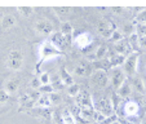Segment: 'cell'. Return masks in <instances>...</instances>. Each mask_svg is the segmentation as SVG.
Listing matches in <instances>:
<instances>
[{
    "label": "cell",
    "mask_w": 146,
    "mask_h": 124,
    "mask_svg": "<svg viewBox=\"0 0 146 124\" xmlns=\"http://www.w3.org/2000/svg\"><path fill=\"white\" fill-rule=\"evenodd\" d=\"M141 101H142V103L140 105V109L142 107V109H143V111H146V97H143V98L141 99Z\"/></svg>",
    "instance_id": "obj_41"
},
{
    "label": "cell",
    "mask_w": 146,
    "mask_h": 124,
    "mask_svg": "<svg viewBox=\"0 0 146 124\" xmlns=\"http://www.w3.org/2000/svg\"><path fill=\"white\" fill-rule=\"evenodd\" d=\"M61 121L62 124H76V120L69 110H64L61 113Z\"/></svg>",
    "instance_id": "obj_22"
},
{
    "label": "cell",
    "mask_w": 146,
    "mask_h": 124,
    "mask_svg": "<svg viewBox=\"0 0 146 124\" xmlns=\"http://www.w3.org/2000/svg\"><path fill=\"white\" fill-rule=\"evenodd\" d=\"M127 44H128V47L132 48L133 52H137L138 53V50H140V47H138V35H137V34L135 32V34H132L131 36H128Z\"/></svg>",
    "instance_id": "obj_21"
},
{
    "label": "cell",
    "mask_w": 146,
    "mask_h": 124,
    "mask_svg": "<svg viewBox=\"0 0 146 124\" xmlns=\"http://www.w3.org/2000/svg\"><path fill=\"white\" fill-rule=\"evenodd\" d=\"M72 31H74V29H72V25L70 22H64L62 25H61L60 32L64 36H71Z\"/></svg>",
    "instance_id": "obj_25"
},
{
    "label": "cell",
    "mask_w": 146,
    "mask_h": 124,
    "mask_svg": "<svg viewBox=\"0 0 146 124\" xmlns=\"http://www.w3.org/2000/svg\"><path fill=\"white\" fill-rule=\"evenodd\" d=\"M49 41L52 43L53 45H56V47H57L60 50H61V48L66 44V41H65V36L62 35L60 31H56V32H53L52 35H50Z\"/></svg>",
    "instance_id": "obj_16"
},
{
    "label": "cell",
    "mask_w": 146,
    "mask_h": 124,
    "mask_svg": "<svg viewBox=\"0 0 146 124\" xmlns=\"http://www.w3.org/2000/svg\"><path fill=\"white\" fill-rule=\"evenodd\" d=\"M17 11H18L19 16H22L23 18H27L34 13V8H31V7H19V8H17Z\"/></svg>",
    "instance_id": "obj_27"
},
{
    "label": "cell",
    "mask_w": 146,
    "mask_h": 124,
    "mask_svg": "<svg viewBox=\"0 0 146 124\" xmlns=\"http://www.w3.org/2000/svg\"><path fill=\"white\" fill-rule=\"evenodd\" d=\"M92 64L88 62V61L83 60L79 62V65H76L74 69V74L78 75V76H91L92 75Z\"/></svg>",
    "instance_id": "obj_10"
},
{
    "label": "cell",
    "mask_w": 146,
    "mask_h": 124,
    "mask_svg": "<svg viewBox=\"0 0 146 124\" xmlns=\"http://www.w3.org/2000/svg\"><path fill=\"white\" fill-rule=\"evenodd\" d=\"M8 99H9V93L5 92L4 89H0V105L8 102Z\"/></svg>",
    "instance_id": "obj_36"
},
{
    "label": "cell",
    "mask_w": 146,
    "mask_h": 124,
    "mask_svg": "<svg viewBox=\"0 0 146 124\" xmlns=\"http://www.w3.org/2000/svg\"><path fill=\"white\" fill-rule=\"evenodd\" d=\"M38 78H39V82H40V86H48V84H50V75H49V72L43 71Z\"/></svg>",
    "instance_id": "obj_28"
},
{
    "label": "cell",
    "mask_w": 146,
    "mask_h": 124,
    "mask_svg": "<svg viewBox=\"0 0 146 124\" xmlns=\"http://www.w3.org/2000/svg\"><path fill=\"white\" fill-rule=\"evenodd\" d=\"M34 30H35L38 34L44 35V36H50L53 32H54V29H53L52 22L47 18H39L38 21L34 23Z\"/></svg>",
    "instance_id": "obj_6"
},
{
    "label": "cell",
    "mask_w": 146,
    "mask_h": 124,
    "mask_svg": "<svg viewBox=\"0 0 146 124\" xmlns=\"http://www.w3.org/2000/svg\"><path fill=\"white\" fill-rule=\"evenodd\" d=\"M111 124H121V123H120V121L116 120V121H114V123H111Z\"/></svg>",
    "instance_id": "obj_42"
},
{
    "label": "cell",
    "mask_w": 146,
    "mask_h": 124,
    "mask_svg": "<svg viewBox=\"0 0 146 124\" xmlns=\"http://www.w3.org/2000/svg\"><path fill=\"white\" fill-rule=\"evenodd\" d=\"M93 109L96 113L101 114L104 116L114 115V106L113 102L108 97H100V98L93 101Z\"/></svg>",
    "instance_id": "obj_4"
},
{
    "label": "cell",
    "mask_w": 146,
    "mask_h": 124,
    "mask_svg": "<svg viewBox=\"0 0 146 124\" xmlns=\"http://www.w3.org/2000/svg\"><path fill=\"white\" fill-rule=\"evenodd\" d=\"M19 84H21L19 78H17V76L9 78V79L5 82V84H4V91L8 92L9 94H11V93H16V92L19 89Z\"/></svg>",
    "instance_id": "obj_13"
},
{
    "label": "cell",
    "mask_w": 146,
    "mask_h": 124,
    "mask_svg": "<svg viewBox=\"0 0 146 124\" xmlns=\"http://www.w3.org/2000/svg\"><path fill=\"white\" fill-rule=\"evenodd\" d=\"M132 87H131L129 82H125L123 83V86L120 87V88L116 91V94H118V97H120V98H127V97L131 96V93H132Z\"/></svg>",
    "instance_id": "obj_19"
},
{
    "label": "cell",
    "mask_w": 146,
    "mask_h": 124,
    "mask_svg": "<svg viewBox=\"0 0 146 124\" xmlns=\"http://www.w3.org/2000/svg\"><path fill=\"white\" fill-rule=\"evenodd\" d=\"M35 106L36 107H40V109H48L52 106V102H50L49 98V94H40L38 97L35 102Z\"/></svg>",
    "instance_id": "obj_18"
},
{
    "label": "cell",
    "mask_w": 146,
    "mask_h": 124,
    "mask_svg": "<svg viewBox=\"0 0 146 124\" xmlns=\"http://www.w3.org/2000/svg\"><path fill=\"white\" fill-rule=\"evenodd\" d=\"M110 39L114 41V43H118V41L123 40L124 36H123V34H121L119 30H115V31L113 32V35H111V38H110Z\"/></svg>",
    "instance_id": "obj_35"
},
{
    "label": "cell",
    "mask_w": 146,
    "mask_h": 124,
    "mask_svg": "<svg viewBox=\"0 0 146 124\" xmlns=\"http://www.w3.org/2000/svg\"><path fill=\"white\" fill-rule=\"evenodd\" d=\"M138 47L140 49H146V36H138Z\"/></svg>",
    "instance_id": "obj_39"
},
{
    "label": "cell",
    "mask_w": 146,
    "mask_h": 124,
    "mask_svg": "<svg viewBox=\"0 0 146 124\" xmlns=\"http://www.w3.org/2000/svg\"><path fill=\"white\" fill-rule=\"evenodd\" d=\"M52 124H54V123H52Z\"/></svg>",
    "instance_id": "obj_44"
},
{
    "label": "cell",
    "mask_w": 146,
    "mask_h": 124,
    "mask_svg": "<svg viewBox=\"0 0 146 124\" xmlns=\"http://www.w3.org/2000/svg\"><path fill=\"white\" fill-rule=\"evenodd\" d=\"M123 110L124 114L127 116H137L138 113H140V103L135 99H129L123 105Z\"/></svg>",
    "instance_id": "obj_11"
},
{
    "label": "cell",
    "mask_w": 146,
    "mask_h": 124,
    "mask_svg": "<svg viewBox=\"0 0 146 124\" xmlns=\"http://www.w3.org/2000/svg\"><path fill=\"white\" fill-rule=\"evenodd\" d=\"M25 64V57H23L22 50L19 49H12L7 56L5 66L11 71H19L23 67Z\"/></svg>",
    "instance_id": "obj_2"
},
{
    "label": "cell",
    "mask_w": 146,
    "mask_h": 124,
    "mask_svg": "<svg viewBox=\"0 0 146 124\" xmlns=\"http://www.w3.org/2000/svg\"><path fill=\"white\" fill-rule=\"evenodd\" d=\"M136 34L138 36H146V23H137L136 25Z\"/></svg>",
    "instance_id": "obj_34"
},
{
    "label": "cell",
    "mask_w": 146,
    "mask_h": 124,
    "mask_svg": "<svg viewBox=\"0 0 146 124\" xmlns=\"http://www.w3.org/2000/svg\"><path fill=\"white\" fill-rule=\"evenodd\" d=\"M121 30H123V31H121L123 36H124V35L131 36L132 34L136 32V25H135V23H127V25L123 26V29H121Z\"/></svg>",
    "instance_id": "obj_26"
},
{
    "label": "cell",
    "mask_w": 146,
    "mask_h": 124,
    "mask_svg": "<svg viewBox=\"0 0 146 124\" xmlns=\"http://www.w3.org/2000/svg\"><path fill=\"white\" fill-rule=\"evenodd\" d=\"M49 98H50L52 105H58V103L62 101V97H61V94L57 93V92H52V93L49 94Z\"/></svg>",
    "instance_id": "obj_32"
},
{
    "label": "cell",
    "mask_w": 146,
    "mask_h": 124,
    "mask_svg": "<svg viewBox=\"0 0 146 124\" xmlns=\"http://www.w3.org/2000/svg\"><path fill=\"white\" fill-rule=\"evenodd\" d=\"M30 86H31V88H34V89H39V88H40V82H39V78L38 76H35V78H33V79H31Z\"/></svg>",
    "instance_id": "obj_37"
},
{
    "label": "cell",
    "mask_w": 146,
    "mask_h": 124,
    "mask_svg": "<svg viewBox=\"0 0 146 124\" xmlns=\"http://www.w3.org/2000/svg\"><path fill=\"white\" fill-rule=\"evenodd\" d=\"M111 11L114 13H123V8L121 7H115V8H111Z\"/></svg>",
    "instance_id": "obj_40"
},
{
    "label": "cell",
    "mask_w": 146,
    "mask_h": 124,
    "mask_svg": "<svg viewBox=\"0 0 146 124\" xmlns=\"http://www.w3.org/2000/svg\"><path fill=\"white\" fill-rule=\"evenodd\" d=\"M125 60V56H120V54H115L109 60V64H110L111 69H115V67H120L123 66V62Z\"/></svg>",
    "instance_id": "obj_20"
},
{
    "label": "cell",
    "mask_w": 146,
    "mask_h": 124,
    "mask_svg": "<svg viewBox=\"0 0 146 124\" xmlns=\"http://www.w3.org/2000/svg\"><path fill=\"white\" fill-rule=\"evenodd\" d=\"M80 93V87L78 86V84H71L70 87H67V94L71 97H76L78 94Z\"/></svg>",
    "instance_id": "obj_30"
},
{
    "label": "cell",
    "mask_w": 146,
    "mask_h": 124,
    "mask_svg": "<svg viewBox=\"0 0 146 124\" xmlns=\"http://www.w3.org/2000/svg\"><path fill=\"white\" fill-rule=\"evenodd\" d=\"M118 120V118H116V115L114 114V115H110V116H106L105 119H104V121H102L101 124H111L114 123V121Z\"/></svg>",
    "instance_id": "obj_38"
},
{
    "label": "cell",
    "mask_w": 146,
    "mask_h": 124,
    "mask_svg": "<svg viewBox=\"0 0 146 124\" xmlns=\"http://www.w3.org/2000/svg\"><path fill=\"white\" fill-rule=\"evenodd\" d=\"M142 124H146V120H145V121H143V123H142Z\"/></svg>",
    "instance_id": "obj_43"
},
{
    "label": "cell",
    "mask_w": 146,
    "mask_h": 124,
    "mask_svg": "<svg viewBox=\"0 0 146 124\" xmlns=\"http://www.w3.org/2000/svg\"><path fill=\"white\" fill-rule=\"evenodd\" d=\"M129 84H131V87H132V91L137 92V93H140V94H143V93H145V91H146V88H145V82H143L141 78L133 76V78H132V82H129Z\"/></svg>",
    "instance_id": "obj_15"
},
{
    "label": "cell",
    "mask_w": 146,
    "mask_h": 124,
    "mask_svg": "<svg viewBox=\"0 0 146 124\" xmlns=\"http://www.w3.org/2000/svg\"><path fill=\"white\" fill-rule=\"evenodd\" d=\"M38 54H39V62H45L48 60L62 56V52L56 45H53L49 40H44L39 45Z\"/></svg>",
    "instance_id": "obj_1"
},
{
    "label": "cell",
    "mask_w": 146,
    "mask_h": 124,
    "mask_svg": "<svg viewBox=\"0 0 146 124\" xmlns=\"http://www.w3.org/2000/svg\"><path fill=\"white\" fill-rule=\"evenodd\" d=\"M109 80H110V84L113 86V88L118 91L123 86V83L127 82V75L124 74L120 67H115V69H111V75L109 76Z\"/></svg>",
    "instance_id": "obj_7"
},
{
    "label": "cell",
    "mask_w": 146,
    "mask_h": 124,
    "mask_svg": "<svg viewBox=\"0 0 146 124\" xmlns=\"http://www.w3.org/2000/svg\"><path fill=\"white\" fill-rule=\"evenodd\" d=\"M96 30L98 31V34L102 35L104 38L110 39L113 32L115 31V26H114L110 21H108V19H100L96 25Z\"/></svg>",
    "instance_id": "obj_8"
},
{
    "label": "cell",
    "mask_w": 146,
    "mask_h": 124,
    "mask_svg": "<svg viewBox=\"0 0 146 124\" xmlns=\"http://www.w3.org/2000/svg\"><path fill=\"white\" fill-rule=\"evenodd\" d=\"M92 41H93V38H92L91 34L82 32L72 40V44H74L75 47H78L79 49H84V48H87L88 45L92 44Z\"/></svg>",
    "instance_id": "obj_9"
},
{
    "label": "cell",
    "mask_w": 146,
    "mask_h": 124,
    "mask_svg": "<svg viewBox=\"0 0 146 124\" xmlns=\"http://www.w3.org/2000/svg\"><path fill=\"white\" fill-rule=\"evenodd\" d=\"M53 12L57 13L58 16H67V14L72 13L71 7H61V8H53Z\"/></svg>",
    "instance_id": "obj_29"
},
{
    "label": "cell",
    "mask_w": 146,
    "mask_h": 124,
    "mask_svg": "<svg viewBox=\"0 0 146 124\" xmlns=\"http://www.w3.org/2000/svg\"><path fill=\"white\" fill-rule=\"evenodd\" d=\"M39 91H40V94H50L52 92H54V88H53L52 83H50L48 86H40Z\"/></svg>",
    "instance_id": "obj_33"
},
{
    "label": "cell",
    "mask_w": 146,
    "mask_h": 124,
    "mask_svg": "<svg viewBox=\"0 0 146 124\" xmlns=\"http://www.w3.org/2000/svg\"><path fill=\"white\" fill-rule=\"evenodd\" d=\"M76 105L82 107H93V99L88 92L80 91V93L76 96Z\"/></svg>",
    "instance_id": "obj_12"
},
{
    "label": "cell",
    "mask_w": 146,
    "mask_h": 124,
    "mask_svg": "<svg viewBox=\"0 0 146 124\" xmlns=\"http://www.w3.org/2000/svg\"><path fill=\"white\" fill-rule=\"evenodd\" d=\"M108 47L105 45H101V47L97 48L96 53H94V60L96 61H101V60H105L106 56H108Z\"/></svg>",
    "instance_id": "obj_24"
},
{
    "label": "cell",
    "mask_w": 146,
    "mask_h": 124,
    "mask_svg": "<svg viewBox=\"0 0 146 124\" xmlns=\"http://www.w3.org/2000/svg\"><path fill=\"white\" fill-rule=\"evenodd\" d=\"M136 22L137 23H146V9H142L137 14H136Z\"/></svg>",
    "instance_id": "obj_31"
},
{
    "label": "cell",
    "mask_w": 146,
    "mask_h": 124,
    "mask_svg": "<svg viewBox=\"0 0 146 124\" xmlns=\"http://www.w3.org/2000/svg\"><path fill=\"white\" fill-rule=\"evenodd\" d=\"M138 60H140V54L137 52H132L125 57L123 62V72L127 76H136V72H137V67H138Z\"/></svg>",
    "instance_id": "obj_3"
},
{
    "label": "cell",
    "mask_w": 146,
    "mask_h": 124,
    "mask_svg": "<svg viewBox=\"0 0 146 124\" xmlns=\"http://www.w3.org/2000/svg\"><path fill=\"white\" fill-rule=\"evenodd\" d=\"M16 23H17V19L13 14H5V16H3L1 21H0V26H1V29L4 31L12 30L16 26Z\"/></svg>",
    "instance_id": "obj_14"
},
{
    "label": "cell",
    "mask_w": 146,
    "mask_h": 124,
    "mask_svg": "<svg viewBox=\"0 0 146 124\" xmlns=\"http://www.w3.org/2000/svg\"><path fill=\"white\" fill-rule=\"evenodd\" d=\"M89 78H91V84L97 89H104L110 84L108 72L102 71V70H96V71H93Z\"/></svg>",
    "instance_id": "obj_5"
},
{
    "label": "cell",
    "mask_w": 146,
    "mask_h": 124,
    "mask_svg": "<svg viewBox=\"0 0 146 124\" xmlns=\"http://www.w3.org/2000/svg\"><path fill=\"white\" fill-rule=\"evenodd\" d=\"M128 48V44L123 40L118 41V43H114V49H115L116 54H120V56H124V53H125V50H127Z\"/></svg>",
    "instance_id": "obj_23"
},
{
    "label": "cell",
    "mask_w": 146,
    "mask_h": 124,
    "mask_svg": "<svg viewBox=\"0 0 146 124\" xmlns=\"http://www.w3.org/2000/svg\"><path fill=\"white\" fill-rule=\"evenodd\" d=\"M60 82L62 86H67V87L74 84V79H72L71 74L66 70V67H62L60 70Z\"/></svg>",
    "instance_id": "obj_17"
}]
</instances>
